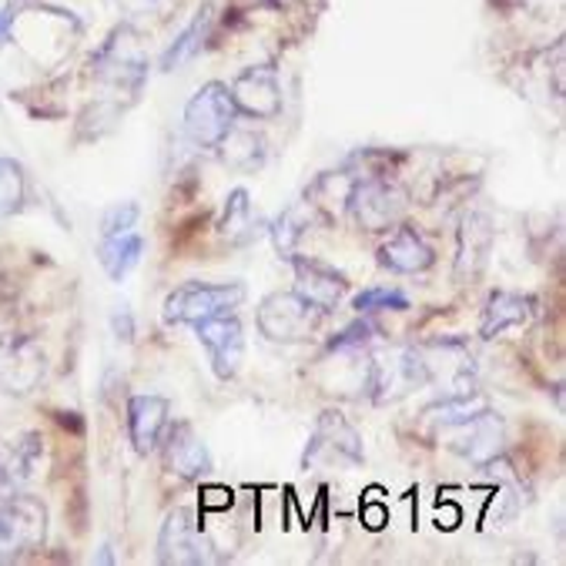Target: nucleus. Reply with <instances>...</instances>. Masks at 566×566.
<instances>
[{
	"label": "nucleus",
	"mask_w": 566,
	"mask_h": 566,
	"mask_svg": "<svg viewBox=\"0 0 566 566\" xmlns=\"http://www.w3.org/2000/svg\"><path fill=\"white\" fill-rule=\"evenodd\" d=\"M353 308L359 315H373V312H406L409 308V295L399 289H366L353 298Z\"/></svg>",
	"instance_id": "cd10ccee"
},
{
	"label": "nucleus",
	"mask_w": 566,
	"mask_h": 566,
	"mask_svg": "<svg viewBox=\"0 0 566 566\" xmlns=\"http://www.w3.org/2000/svg\"><path fill=\"white\" fill-rule=\"evenodd\" d=\"M41 436L38 432H24L21 439H14V446H8L4 460H0V483L4 486H18L24 480L34 476L38 460H41Z\"/></svg>",
	"instance_id": "393cba45"
},
{
	"label": "nucleus",
	"mask_w": 566,
	"mask_h": 566,
	"mask_svg": "<svg viewBox=\"0 0 566 566\" xmlns=\"http://www.w3.org/2000/svg\"><path fill=\"white\" fill-rule=\"evenodd\" d=\"M125 8H135V11H151L158 0H122Z\"/></svg>",
	"instance_id": "72a5a7b5"
},
{
	"label": "nucleus",
	"mask_w": 566,
	"mask_h": 566,
	"mask_svg": "<svg viewBox=\"0 0 566 566\" xmlns=\"http://www.w3.org/2000/svg\"><path fill=\"white\" fill-rule=\"evenodd\" d=\"M232 104L239 115L252 118V122H275L285 107L282 97V84L272 64H255L235 74V81L229 84Z\"/></svg>",
	"instance_id": "9d476101"
},
{
	"label": "nucleus",
	"mask_w": 566,
	"mask_h": 566,
	"mask_svg": "<svg viewBox=\"0 0 566 566\" xmlns=\"http://www.w3.org/2000/svg\"><path fill=\"white\" fill-rule=\"evenodd\" d=\"M259 229H262V221L252 208V195L245 188H232L229 198H224L218 235L229 245H249L252 239H259Z\"/></svg>",
	"instance_id": "aec40b11"
},
{
	"label": "nucleus",
	"mask_w": 566,
	"mask_h": 566,
	"mask_svg": "<svg viewBox=\"0 0 566 566\" xmlns=\"http://www.w3.org/2000/svg\"><path fill=\"white\" fill-rule=\"evenodd\" d=\"M48 539V506L41 496L14 493L0 503V563H14Z\"/></svg>",
	"instance_id": "f03ea898"
},
{
	"label": "nucleus",
	"mask_w": 566,
	"mask_h": 566,
	"mask_svg": "<svg viewBox=\"0 0 566 566\" xmlns=\"http://www.w3.org/2000/svg\"><path fill=\"white\" fill-rule=\"evenodd\" d=\"M111 328H115V335L122 338V343H132L135 338V315L128 312V305H122L115 315H111Z\"/></svg>",
	"instance_id": "7c9ffc66"
},
{
	"label": "nucleus",
	"mask_w": 566,
	"mask_h": 566,
	"mask_svg": "<svg viewBox=\"0 0 566 566\" xmlns=\"http://www.w3.org/2000/svg\"><path fill=\"white\" fill-rule=\"evenodd\" d=\"M493 242H496V229L490 214L483 211H470L460 221V235H457V259H452V279L460 285L476 282L493 255Z\"/></svg>",
	"instance_id": "2eb2a0df"
},
{
	"label": "nucleus",
	"mask_w": 566,
	"mask_h": 566,
	"mask_svg": "<svg viewBox=\"0 0 566 566\" xmlns=\"http://www.w3.org/2000/svg\"><path fill=\"white\" fill-rule=\"evenodd\" d=\"M142 218V208L135 201H118L111 205L104 214H101V239L104 235H122V232H132Z\"/></svg>",
	"instance_id": "c756f323"
},
{
	"label": "nucleus",
	"mask_w": 566,
	"mask_h": 566,
	"mask_svg": "<svg viewBox=\"0 0 566 566\" xmlns=\"http://www.w3.org/2000/svg\"><path fill=\"white\" fill-rule=\"evenodd\" d=\"M376 335H379V328L373 322L359 318V322L346 325L335 338H328V353H369Z\"/></svg>",
	"instance_id": "c85d7f7f"
},
{
	"label": "nucleus",
	"mask_w": 566,
	"mask_h": 566,
	"mask_svg": "<svg viewBox=\"0 0 566 566\" xmlns=\"http://www.w3.org/2000/svg\"><path fill=\"white\" fill-rule=\"evenodd\" d=\"M346 208L356 218V224L369 235H382L406 218L409 208V195L402 185H396L392 178L382 175H363L353 178L349 195H346Z\"/></svg>",
	"instance_id": "f257e3e1"
},
{
	"label": "nucleus",
	"mask_w": 566,
	"mask_h": 566,
	"mask_svg": "<svg viewBox=\"0 0 566 566\" xmlns=\"http://www.w3.org/2000/svg\"><path fill=\"white\" fill-rule=\"evenodd\" d=\"M452 449H457L463 460H470L480 470L490 467L493 460L503 457V449H506V426H503V419L493 409H486L476 419L457 426V439H452Z\"/></svg>",
	"instance_id": "dca6fc26"
},
{
	"label": "nucleus",
	"mask_w": 566,
	"mask_h": 566,
	"mask_svg": "<svg viewBox=\"0 0 566 566\" xmlns=\"http://www.w3.org/2000/svg\"><path fill=\"white\" fill-rule=\"evenodd\" d=\"M242 282H185L165 298V322L168 325H201L214 315H229L245 302Z\"/></svg>",
	"instance_id": "7ed1b4c3"
},
{
	"label": "nucleus",
	"mask_w": 566,
	"mask_h": 566,
	"mask_svg": "<svg viewBox=\"0 0 566 566\" xmlns=\"http://www.w3.org/2000/svg\"><path fill=\"white\" fill-rule=\"evenodd\" d=\"M379 265L396 275H422L436 265V249L412 224L399 221L396 232L379 245Z\"/></svg>",
	"instance_id": "f3484780"
},
{
	"label": "nucleus",
	"mask_w": 566,
	"mask_h": 566,
	"mask_svg": "<svg viewBox=\"0 0 566 566\" xmlns=\"http://www.w3.org/2000/svg\"><path fill=\"white\" fill-rule=\"evenodd\" d=\"M208 31H211V4H205V8L191 18V24L168 44V51L161 54V71H178V67H185L188 61H195V57L201 54V48H205Z\"/></svg>",
	"instance_id": "b1692460"
},
{
	"label": "nucleus",
	"mask_w": 566,
	"mask_h": 566,
	"mask_svg": "<svg viewBox=\"0 0 566 566\" xmlns=\"http://www.w3.org/2000/svg\"><path fill=\"white\" fill-rule=\"evenodd\" d=\"M158 563L165 566H201L211 563V543L205 539L195 510L178 506L165 516L158 533Z\"/></svg>",
	"instance_id": "9b49d317"
},
{
	"label": "nucleus",
	"mask_w": 566,
	"mask_h": 566,
	"mask_svg": "<svg viewBox=\"0 0 566 566\" xmlns=\"http://www.w3.org/2000/svg\"><path fill=\"white\" fill-rule=\"evenodd\" d=\"M158 446H161L165 470L175 480L198 483V480H205L211 473V452H208L205 439L198 436V429L191 422H168Z\"/></svg>",
	"instance_id": "ddd939ff"
},
{
	"label": "nucleus",
	"mask_w": 566,
	"mask_h": 566,
	"mask_svg": "<svg viewBox=\"0 0 566 566\" xmlns=\"http://www.w3.org/2000/svg\"><path fill=\"white\" fill-rule=\"evenodd\" d=\"M255 322H259V332L269 338V343L298 346V343H308V338L315 335V328L322 322V312L312 308L295 292H272V295H265L259 302Z\"/></svg>",
	"instance_id": "39448f33"
},
{
	"label": "nucleus",
	"mask_w": 566,
	"mask_h": 566,
	"mask_svg": "<svg viewBox=\"0 0 566 566\" xmlns=\"http://www.w3.org/2000/svg\"><path fill=\"white\" fill-rule=\"evenodd\" d=\"M195 332H198V343L208 349L214 376L221 382H232L242 369V359H245V328L235 318V312L214 315V318L195 325Z\"/></svg>",
	"instance_id": "f8f14e48"
},
{
	"label": "nucleus",
	"mask_w": 566,
	"mask_h": 566,
	"mask_svg": "<svg viewBox=\"0 0 566 566\" xmlns=\"http://www.w3.org/2000/svg\"><path fill=\"white\" fill-rule=\"evenodd\" d=\"M386 523H389V513H386L382 506H369V510H366V526H369V530H382Z\"/></svg>",
	"instance_id": "473e14b6"
},
{
	"label": "nucleus",
	"mask_w": 566,
	"mask_h": 566,
	"mask_svg": "<svg viewBox=\"0 0 566 566\" xmlns=\"http://www.w3.org/2000/svg\"><path fill=\"white\" fill-rule=\"evenodd\" d=\"M168 422H171V402L165 396L148 392L128 399V439L138 457H148V452L158 449Z\"/></svg>",
	"instance_id": "a211bd4d"
},
{
	"label": "nucleus",
	"mask_w": 566,
	"mask_h": 566,
	"mask_svg": "<svg viewBox=\"0 0 566 566\" xmlns=\"http://www.w3.org/2000/svg\"><path fill=\"white\" fill-rule=\"evenodd\" d=\"M536 302L523 292H493L486 298V308H483V318H480V335L483 338H496L503 335L506 328H520V325H530L536 308Z\"/></svg>",
	"instance_id": "6ab92c4d"
},
{
	"label": "nucleus",
	"mask_w": 566,
	"mask_h": 566,
	"mask_svg": "<svg viewBox=\"0 0 566 566\" xmlns=\"http://www.w3.org/2000/svg\"><path fill=\"white\" fill-rule=\"evenodd\" d=\"M28 195V178L21 161L14 158H0V218H8L14 211H21Z\"/></svg>",
	"instance_id": "bb28decb"
},
{
	"label": "nucleus",
	"mask_w": 566,
	"mask_h": 566,
	"mask_svg": "<svg viewBox=\"0 0 566 566\" xmlns=\"http://www.w3.org/2000/svg\"><path fill=\"white\" fill-rule=\"evenodd\" d=\"M239 111L232 104L229 84L208 81L185 104V135L198 148H218V142L235 128Z\"/></svg>",
	"instance_id": "20e7f679"
},
{
	"label": "nucleus",
	"mask_w": 566,
	"mask_h": 566,
	"mask_svg": "<svg viewBox=\"0 0 566 566\" xmlns=\"http://www.w3.org/2000/svg\"><path fill=\"white\" fill-rule=\"evenodd\" d=\"M292 272H295V295H302L312 308H318L322 315L335 312L343 305L346 292H349V282L346 275L332 269L328 262L322 259H312V255H292Z\"/></svg>",
	"instance_id": "4468645a"
},
{
	"label": "nucleus",
	"mask_w": 566,
	"mask_h": 566,
	"mask_svg": "<svg viewBox=\"0 0 566 566\" xmlns=\"http://www.w3.org/2000/svg\"><path fill=\"white\" fill-rule=\"evenodd\" d=\"M426 386H429V376L416 346L373 356L369 373H366V392L376 406L399 402L412 389H426Z\"/></svg>",
	"instance_id": "0eeeda50"
},
{
	"label": "nucleus",
	"mask_w": 566,
	"mask_h": 566,
	"mask_svg": "<svg viewBox=\"0 0 566 566\" xmlns=\"http://www.w3.org/2000/svg\"><path fill=\"white\" fill-rule=\"evenodd\" d=\"M214 151H218V158H221V165H224V168L242 171V175L259 171V168L265 165V158H269L265 138H262V135H255V132H249V128H239V125L218 142V148H214Z\"/></svg>",
	"instance_id": "412c9836"
},
{
	"label": "nucleus",
	"mask_w": 566,
	"mask_h": 566,
	"mask_svg": "<svg viewBox=\"0 0 566 566\" xmlns=\"http://www.w3.org/2000/svg\"><path fill=\"white\" fill-rule=\"evenodd\" d=\"M429 376V386H442V396L476 389V363L463 338H432L416 346Z\"/></svg>",
	"instance_id": "1a4fd4ad"
},
{
	"label": "nucleus",
	"mask_w": 566,
	"mask_h": 566,
	"mask_svg": "<svg viewBox=\"0 0 566 566\" xmlns=\"http://www.w3.org/2000/svg\"><path fill=\"white\" fill-rule=\"evenodd\" d=\"M48 376V356L34 335L0 338V392L24 399Z\"/></svg>",
	"instance_id": "6e6552de"
},
{
	"label": "nucleus",
	"mask_w": 566,
	"mask_h": 566,
	"mask_svg": "<svg viewBox=\"0 0 566 566\" xmlns=\"http://www.w3.org/2000/svg\"><path fill=\"white\" fill-rule=\"evenodd\" d=\"M107 549H111V546H101V553H97V559H94V563H115V556H111Z\"/></svg>",
	"instance_id": "f704fd0d"
},
{
	"label": "nucleus",
	"mask_w": 566,
	"mask_h": 566,
	"mask_svg": "<svg viewBox=\"0 0 566 566\" xmlns=\"http://www.w3.org/2000/svg\"><path fill=\"white\" fill-rule=\"evenodd\" d=\"M490 409V402H486V396H480L476 389H470V392H452V396H442L439 402H432V406H426L422 409V419L432 426V429H457V426H463V422H470V419H476L480 412H486Z\"/></svg>",
	"instance_id": "5701e85b"
},
{
	"label": "nucleus",
	"mask_w": 566,
	"mask_h": 566,
	"mask_svg": "<svg viewBox=\"0 0 566 566\" xmlns=\"http://www.w3.org/2000/svg\"><path fill=\"white\" fill-rule=\"evenodd\" d=\"M359 463H363V436L338 409H325L308 436L302 467L315 470V467H359Z\"/></svg>",
	"instance_id": "423d86ee"
},
{
	"label": "nucleus",
	"mask_w": 566,
	"mask_h": 566,
	"mask_svg": "<svg viewBox=\"0 0 566 566\" xmlns=\"http://www.w3.org/2000/svg\"><path fill=\"white\" fill-rule=\"evenodd\" d=\"M11 28H14V8L0 11V51L11 44Z\"/></svg>",
	"instance_id": "2f4dec72"
},
{
	"label": "nucleus",
	"mask_w": 566,
	"mask_h": 566,
	"mask_svg": "<svg viewBox=\"0 0 566 566\" xmlns=\"http://www.w3.org/2000/svg\"><path fill=\"white\" fill-rule=\"evenodd\" d=\"M312 214H315V208H312V205H308V198H305V201H298V205L285 208V211L275 218V224L269 229V235H272V245H275L279 259H285V262H289V259L295 255V245L302 242V235H305V229H308Z\"/></svg>",
	"instance_id": "a878e982"
},
{
	"label": "nucleus",
	"mask_w": 566,
	"mask_h": 566,
	"mask_svg": "<svg viewBox=\"0 0 566 566\" xmlns=\"http://www.w3.org/2000/svg\"><path fill=\"white\" fill-rule=\"evenodd\" d=\"M142 252H145V239L135 235V232L104 235L97 242V262H101V269L107 272L111 282H125L138 269Z\"/></svg>",
	"instance_id": "4be33fe9"
}]
</instances>
